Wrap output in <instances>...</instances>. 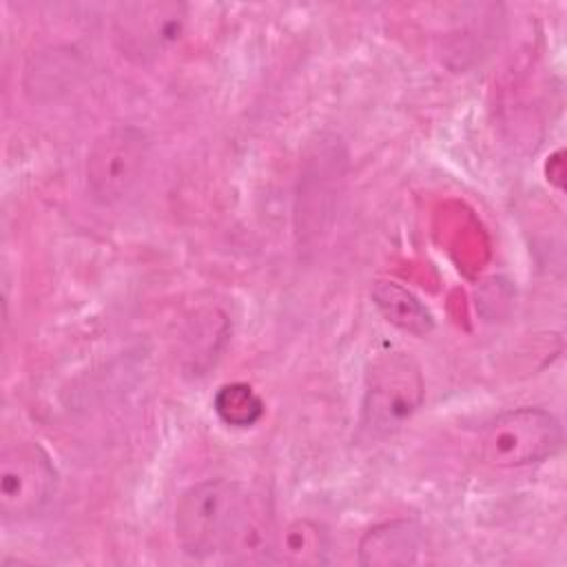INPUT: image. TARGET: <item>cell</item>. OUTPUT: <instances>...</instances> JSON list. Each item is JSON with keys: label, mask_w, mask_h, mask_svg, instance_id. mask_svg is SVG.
Masks as SVG:
<instances>
[{"label": "cell", "mask_w": 567, "mask_h": 567, "mask_svg": "<svg viewBox=\"0 0 567 567\" xmlns=\"http://www.w3.org/2000/svg\"><path fill=\"white\" fill-rule=\"evenodd\" d=\"M175 538L182 551L204 560H266L275 551L272 516L266 501L244 483L206 478L190 485L175 505Z\"/></svg>", "instance_id": "cell-1"}, {"label": "cell", "mask_w": 567, "mask_h": 567, "mask_svg": "<svg viewBox=\"0 0 567 567\" xmlns=\"http://www.w3.org/2000/svg\"><path fill=\"white\" fill-rule=\"evenodd\" d=\"M563 445L558 419L543 408H516L487 423L481 436V456L498 470L527 467L547 461Z\"/></svg>", "instance_id": "cell-2"}, {"label": "cell", "mask_w": 567, "mask_h": 567, "mask_svg": "<svg viewBox=\"0 0 567 567\" xmlns=\"http://www.w3.org/2000/svg\"><path fill=\"white\" fill-rule=\"evenodd\" d=\"M151 142L137 126L122 124L104 131L86 155V186L91 195L113 206L124 202L140 184L148 164Z\"/></svg>", "instance_id": "cell-3"}, {"label": "cell", "mask_w": 567, "mask_h": 567, "mask_svg": "<svg viewBox=\"0 0 567 567\" xmlns=\"http://www.w3.org/2000/svg\"><path fill=\"white\" fill-rule=\"evenodd\" d=\"M421 368L405 352L379 354L365 374L363 421L374 432L401 427L423 403Z\"/></svg>", "instance_id": "cell-4"}, {"label": "cell", "mask_w": 567, "mask_h": 567, "mask_svg": "<svg viewBox=\"0 0 567 567\" xmlns=\"http://www.w3.org/2000/svg\"><path fill=\"white\" fill-rule=\"evenodd\" d=\"M58 472L51 456L35 441L7 443L0 452V516L22 523L38 516L51 501Z\"/></svg>", "instance_id": "cell-5"}, {"label": "cell", "mask_w": 567, "mask_h": 567, "mask_svg": "<svg viewBox=\"0 0 567 567\" xmlns=\"http://www.w3.org/2000/svg\"><path fill=\"white\" fill-rule=\"evenodd\" d=\"M186 18L188 9L182 2H126L113 18L115 42L128 58L155 60L182 40Z\"/></svg>", "instance_id": "cell-6"}, {"label": "cell", "mask_w": 567, "mask_h": 567, "mask_svg": "<svg viewBox=\"0 0 567 567\" xmlns=\"http://www.w3.org/2000/svg\"><path fill=\"white\" fill-rule=\"evenodd\" d=\"M423 529L414 520L396 518L370 527L357 547V560L365 567H396L421 560Z\"/></svg>", "instance_id": "cell-7"}, {"label": "cell", "mask_w": 567, "mask_h": 567, "mask_svg": "<svg viewBox=\"0 0 567 567\" xmlns=\"http://www.w3.org/2000/svg\"><path fill=\"white\" fill-rule=\"evenodd\" d=\"M372 299L383 317L401 330L414 334H425L432 330V315L412 292H408L399 284L377 281L372 288Z\"/></svg>", "instance_id": "cell-8"}, {"label": "cell", "mask_w": 567, "mask_h": 567, "mask_svg": "<svg viewBox=\"0 0 567 567\" xmlns=\"http://www.w3.org/2000/svg\"><path fill=\"white\" fill-rule=\"evenodd\" d=\"M215 412L228 425L250 427L261 419L264 403L250 385L230 383L215 394Z\"/></svg>", "instance_id": "cell-9"}, {"label": "cell", "mask_w": 567, "mask_h": 567, "mask_svg": "<svg viewBox=\"0 0 567 567\" xmlns=\"http://www.w3.org/2000/svg\"><path fill=\"white\" fill-rule=\"evenodd\" d=\"M279 551L281 558L292 563H321L326 551V536L315 523L297 520L286 529Z\"/></svg>", "instance_id": "cell-10"}]
</instances>
